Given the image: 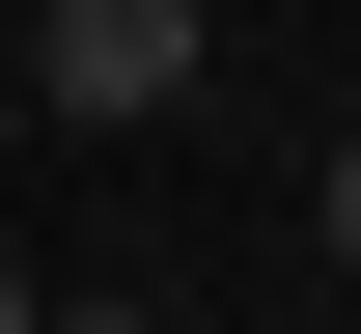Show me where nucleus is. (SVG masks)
Segmentation results:
<instances>
[{
	"instance_id": "nucleus-4",
	"label": "nucleus",
	"mask_w": 361,
	"mask_h": 334,
	"mask_svg": "<svg viewBox=\"0 0 361 334\" xmlns=\"http://www.w3.org/2000/svg\"><path fill=\"white\" fill-rule=\"evenodd\" d=\"M0 334H28V279H0Z\"/></svg>"
},
{
	"instance_id": "nucleus-2",
	"label": "nucleus",
	"mask_w": 361,
	"mask_h": 334,
	"mask_svg": "<svg viewBox=\"0 0 361 334\" xmlns=\"http://www.w3.org/2000/svg\"><path fill=\"white\" fill-rule=\"evenodd\" d=\"M28 334H167V306H28Z\"/></svg>"
},
{
	"instance_id": "nucleus-1",
	"label": "nucleus",
	"mask_w": 361,
	"mask_h": 334,
	"mask_svg": "<svg viewBox=\"0 0 361 334\" xmlns=\"http://www.w3.org/2000/svg\"><path fill=\"white\" fill-rule=\"evenodd\" d=\"M0 84H28L56 140H167L223 56H195V0H28V56H0Z\"/></svg>"
},
{
	"instance_id": "nucleus-3",
	"label": "nucleus",
	"mask_w": 361,
	"mask_h": 334,
	"mask_svg": "<svg viewBox=\"0 0 361 334\" xmlns=\"http://www.w3.org/2000/svg\"><path fill=\"white\" fill-rule=\"evenodd\" d=\"M334 251H361V140H334Z\"/></svg>"
}]
</instances>
